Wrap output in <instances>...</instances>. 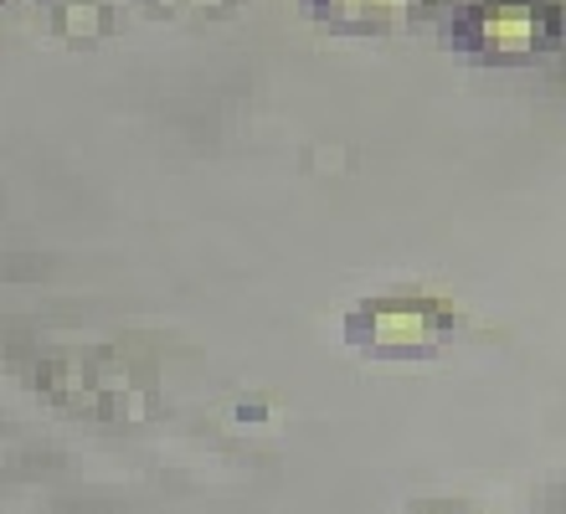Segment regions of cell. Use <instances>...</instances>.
<instances>
[{
	"instance_id": "cell-2",
	"label": "cell",
	"mask_w": 566,
	"mask_h": 514,
	"mask_svg": "<svg viewBox=\"0 0 566 514\" xmlns=\"http://www.w3.org/2000/svg\"><path fill=\"white\" fill-rule=\"evenodd\" d=\"M340 335L366 360H432L459 335V308L443 294H418V289L366 294L345 308Z\"/></svg>"
},
{
	"instance_id": "cell-8",
	"label": "cell",
	"mask_w": 566,
	"mask_h": 514,
	"mask_svg": "<svg viewBox=\"0 0 566 514\" xmlns=\"http://www.w3.org/2000/svg\"><path fill=\"white\" fill-rule=\"evenodd\" d=\"M0 6H15V0H0Z\"/></svg>"
},
{
	"instance_id": "cell-1",
	"label": "cell",
	"mask_w": 566,
	"mask_h": 514,
	"mask_svg": "<svg viewBox=\"0 0 566 514\" xmlns=\"http://www.w3.org/2000/svg\"><path fill=\"white\" fill-rule=\"evenodd\" d=\"M31 381L52 407L83 422H145L155 411V376L114 345H67L31 366Z\"/></svg>"
},
{
	"instance_id": "cell-5",
	"label": "cell",
	"mask_w": 566,
	"mask_h": 514,
	"mask_svg": "<svg viewBox=\"0 0 566 514\" xmlns=\"http://www.w3.org/2000/svg\"><path fill=\"white\" fill-rule=\"evenodd\" d=\"M114 27H119V15L108 0H52V31L62 42L88 46L98 36H114Z\"/></svg>"
},
{
	"instance_id": "cell-3",
	"label": "cell",
	"mask_w": 566,
	"mask_h": 514,
	"mask_svg": "<svg viewBox=\"0 0 566 514\" xmlns=\"http://www.w3.org/2000/svg\"><path fill=\"white\" fill-rule=\"evenodd\" d=\"M448 42L469 62L521 67L562 42V6L556 0H463L448 15Z\"/></svg>"
},
{
	"instance_id": "cell-4",
	"label": "cell",
	"mask_w": 566,
	"mask_h": 514,
	"mask_svg": "<svg viewBox=\"0 0 566 514\" xmlns=\"http://www.w3.org/2000/svg\"><path fill=\"white\" fill-rule=\"evenodd\" d=\"M314 27L335 36H391V31L418 27L432 11V0H304Z\"/></svg>"
},
{
	"instance_id": "cell-6",
	"label": "cell",
	"mask_w": 566,
	"mask_h": 514,
	"mask_svg": "<svg viewBox=\"0 0 566 514\" xmlns=\"http://www.w3.org/2000/svg\"><path fill=\"white\" fill-rule=\"evenodd\" d=\"M248 0H139V11L155 21H176V27H211V21H232Z\"/></svg>"
},
{
	"instance_id": "cell-7",
	"label": "cell",
	"mask_w": 566,
	"mask_h": 514,
	"mask_svg": "<svg viewBox=\"0 0 566 514\" xmlns=\"http://www.w3.org/2000/svg\"><path fill=\"white\" fill-rule=\"evenodd\" d=\"M397 514H479V510H469V504H448V500H432V504H407V510H397Z\"/></svg>"
}]
</instances>
